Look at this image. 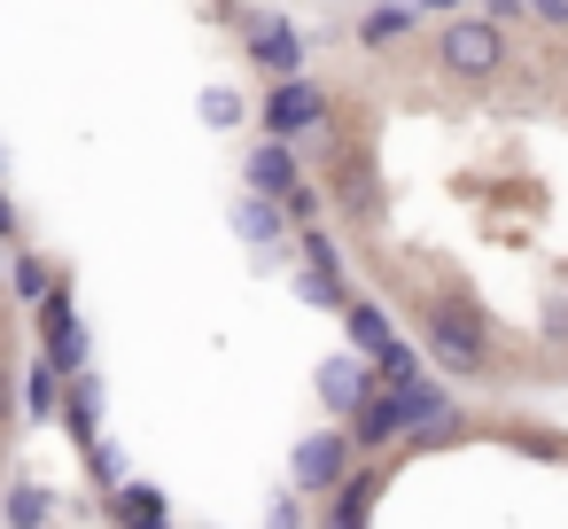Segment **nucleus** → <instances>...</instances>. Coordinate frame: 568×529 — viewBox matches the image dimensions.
<instances>
[{"instance_id":"aec40b11","label":"nucleus","mask_w":568,"mask_h":529,"mask_svg":"<svg viewBox=\"0 0 568 529\" xmlns=\"http://www.w3.org/2000/svg\"><path fill=\"white\" fill-rule=\"evenodd\" d=\"M40 513H48V490H32V482H24V490L9 498V521H40Z\"/></svg>"},{"instance_id":"f257e3e1","label":"nucleus","mask_w":568,"mask_h":529,"mask_svg":"<svg viewBox=\"0 0 568 529\" xmlns=\"http://www.w3.org/2000/svg\"><path fill=\"white\" fill-rule=\"evenodd\" d=\"M436 63H444L452 79H467V87L498 79V71H506V32H498V17H452V24L436 32Z\"/></svg>"},{"instance_id":"a878e982","label":"nucleus","mask_w":568,"mask_h":529,"mask_svg":"<svg viewBox=\"0 0 568 529\" xmlns=\"http://www.w3.org/2000/svg\"><path fill=\"white\" fill-rule=\"evenodd\" d=\"M420 9H459V0H420Z\"/></svg>"},{"instance_id":"6e6552de","label":"nucleus","mask_w":568,"mask_h":529,"mask_svg":"<svg viewBox=\"0 0 568 529\" xmlns=\"http://www.w3.org/2000/svg\"><path fill=\"white\" fill-rule=\"evenodd\" d=\"M242 180L257 187V195H288L296 187V141H265V149H250V164H242Z\"/></svg>"},{"instance_id":"f03ea898","label":"nucleus","mask_w":568,"mask_h":529,"mask_svg":"<svg viewBox=\"0 0 568 529\" xmlns=\"http://www.w3.org/2000/svg\"><path fill=\"white\" fill-rule=\"evenodd\" d=\"M420 335H428V358L444 374H483L490 366V343H483V319L467 304H428L420 312Z\"/></svg>"},{"instance_id":"f8f14e48","label":"nucleus","mask_w":568,"mask_h":529,"mask_svg":"<svg viewBox=\"0 0 568 529\" xmlns=\"http://www.w3.org/2000/svg\"><path fill=\"white\" fill-rule=\"evenodd\" d=\"M94 413H102V382L79 366V374H71V436H79L87 451H94Z\"/></svg>"},{"instance_id":"4be33fe9","label":"nucleus","mask_w":568,"mask_h":529,"mask_svg":"<svg viewBox=\"0 0 568 529\" xmlns=\"http://www.w3.org/2000/svg\"><path fill=\"white\" fill-rule=\"evenodd\" d=\"M281 203H288V218H320V195H312V187H288Z\"/></svg>"},{"instance_id":"393cba45","label":"nucleus","mask_w":568,"mask_h":529,"mask_svg":"<svg viewBox=\"0 0 568 529\" xmlns=\"http://www.w3.org/2000/svg\"><path fill=\"white\" fill-rule=\"evenodd\" d=\"M490 17H521V0H490Z\"/></svg>"},{"instance_id":"a211bd4d","label":"nucleus","mask_w":568,"mask_h":529,"mask_svg":"<svg viewBox=\"0 0 568 529\" xmlns=\"http://www.w3.org/2000/svg\"><path fill=\"white\" fill-rule=\"evenodd\" d=\"M304 265H320V273H343V250H335L320 226H304Z\"/></svg>"},{"instance_id":"1a4fd4ad","label":"nucleus","mask_w":568,"mask_h":529,"mask_svg":"<svg viewBox=\"0 0 568 529\" xmlns=\"http://www.w3.org/2000/svg\"><path fill=\"white\" fill-rule=\"evenodd\" d=\"M281 226H288V203L250 187V195H242V211H234V234H242V242H257V250H273V242H281Z\"/></svg>"},{"instance_id":"9d476101","label":"nucleus","mask_w":568,"mask_h":529,"mask_svg":"<svg viewBox=\"0 0 568 529\" xmlns=\"http://www.w3.org/2000/svg\"><path fill=\"white\" fill-rule=\"evenodd\" d=\"M343 327H351V343H358V350H374V358L397 343V327H389V312H382V304H343Z\"/></svg>"},{"instance_id":"6ab92c4d","label":"nucleus","mask_w":568,"mask_h":529,"mask_svg":"<svg viewBox=\"0 0 568 529\" xmlns=\"http://www.w3.org/2000/svg\"><path fill=\"white\" fill-rule=\"evenodd\" d=\"M374 366H382V382H413V374H420V358H413L405 343H389V350H382Z\"/></svg>"},{"instance_id":"0eeeda50","label":"nucleus","mask_w":568,"mask_h":529,"mask_svg":"<svg viewBox=\"0 0 568 529\" xmlns=\"http://www.w3.org/2000/svg\"><path fill=\"white\" fill-rule=\"evenodd\" d=\"M40 312H48V366H63V374H79V366H87V327L71 319V296L55 288V296H48Z\"/></svg>"},{"instance_id":"412c9836","label":"nucleus","mask_w":568,"mask_h":529,"mask_svg":"<svg viewBox=\"0 0 568 529\" xmlns=\"http://www.w3.org/2000/svg\"><path fill=\"white\" fill-rule=\"evenodd\" d=\"M125 513H133V521H156L164 498H156V490H125Z\"/></svg>"},{"instance_id":"ddd939ff","label":"nucleus","mask_w":568,"mask_h":529,"mask_svg":"<svg viewBox=\"0 0 568 529\" xmlns=\"http://www.w3.org/2000/svg\"><path fill=\"white\" fill-rule=\"evenodd\" d=\"M24 405H32V420H55V405H63V366H32V382H24Z\"/></svg>"},{"instance_id":"39448f33","label":"nucleus","mask_w":568,"mask_h":529,"mask_svg":"<svg viewBox=\"0 0 568 529\" xmlns=\"http://www.w3.org/2000/svg\"><path fill=\"white\" fill-rule=\"evenodd\" d=\"M343 467H351V436L320 428V436H304V444H296V490H335V482H343Z\"/></svg>"},{"instance_id":"dca6fc26","label":"nucleus","mask_w":568,"mask_h":529,"mask_svg":"<svg viewBox=\"0 0 568 529\" xmlns=\"http://www.w3.org/2000/svg\"><path fill=\"white\" fill-rule=\"evenodd\" d=\"M413 32V9H374L366 24H358V48H389V40H405Z\"/></svg>"},{"instance_id":"423d86ee","label":"nucleus","mask_w":568,"mask_h":529,"mask_svg":"<svg viewBox=\"0 0 568 529\" xmlns=\"http://www.w3.org/2000/svg\"><path fill=\"white\" fill-rule=\"evenodd\" d=\"M250 55H257L273 79H288V71H304V32L281 24V17H250Z\"/></svg>"},{"instance_id":"b1692460","label":"nucleus","mask_w":568,"mask_h":529,"mask_svg":"<svg viewBox=\"0 0 568 529\" xmlns=\"http://www.w3.org/2000/svg\"><path fill=\"white\" fill-rule=\"evenodd\" d=\"M0 234H17V203L9 195H0Z\"/></svg>"},{"instance_id":"20e7f679","label":"nucleus","mask_w":568,"mask_h":529,"mask_svg":"<svg viewBox=\"0 0 568 529\" xmlns=\"http://www.w3.org/2000/svg\"><path fill=\"white\" fill-rule=\"evenodd\" d=\"M413 428V413H405V389L397 382H382V389H366L358 405H351V444L358 451H382V444H397Z\"/></svg>"},{"instance_id":"9b49d317","label":"nucleus","mask_w":568,"mask_h":529,"mask_svg":"<svg viewBox=\"0 0 568 529\" xmlns=\"http://www.w3.org/2000/svg\"><path fill=\"white\" fill-rule=\"evenodd\" d=\"M366 389H374V382H366V374H358V366H351V358H335V366H327V374H320V397H327V405H335V413H343V420H351V405H358V397H366Z\"/></svg>"},{"instance_id":"2eb2a0df","label":"nucleus","mask_w":568,"mask_h":529,"mask_svg":"<svg viewBox=\"0 0 568 529\" xmlns=\"http://www.w3.org/2000/svg\"><path fill=\"white\" fill-rule=\"evenodd\" d=\"M374 482H382V475H343V490H335L327 513H335V521H366V513H374Z\"/></svg>"},{"instance_id":"7ed1b4c3","label":"nucleus","mask_w":568,"mask_h":529,"mask_svg":"<svg viewBox=\"0 0 568 529\" xmlns=\"http://www.w3.org/2000/svg\"><path fill=\"white\" fill-rule=\"evenodd\" d=\"M312 125H327V94H320L304 71H288V79L265 94V133L296 141V133H312Z\"/></svg>"},{"instance_id":"4468645a","label":"nucleus","mask_w":568,"mask_h":529,"mask_svg":"<svg viewBox=\"0 0 568 529\" xmlns=\"http://www.w3.org/2000/svg\"><path fill=\"white\" fill-rule=\"evenodd\" d=\"M9 288H17L24 304H48V296H55V265H48V257H17Z\"/></svg>"},{"instance_id":"5701e85b","label":"nucleus","mask_w":568,"mask_h":529,"mask_svg":"<svg viewBox=\"0 0 568 529\" xmlns=\"http://www.w3.org/2000/svg\"><path fill=\"white\" fill-rule=\"evenodd\" d=\"M529 9H537L545 24H560V32H568V0H529Z\"/></svg>"},{"instance_id":"f3484780","label":"nucleus","mask_w":568,"mask_h":529,"mask_svg":"<svg viewBox=\"0 0 568 529\" xmlns=\"http://www.w3.org/2000/svg\"><path fill=\"white\" fill-rule=\"evenodd\" d=\"M242 118H250V102H242V94H226V87H211V94H203V125H219V133H226V125H242Z\"/></svg>"}]
</instances>
